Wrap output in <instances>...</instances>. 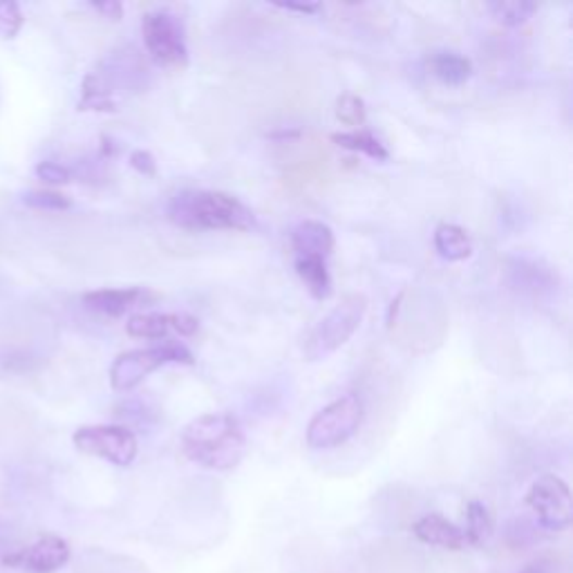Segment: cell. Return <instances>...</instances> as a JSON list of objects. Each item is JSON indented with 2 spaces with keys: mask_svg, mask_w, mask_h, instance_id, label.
<instances>
[{
  "mask_svg": "<svg viewBox=\"0 0 573 573\" xmlns=\"http://www.w3.org/2000/svg\"><path fill=\"white\" fill-rule=\"evenodd\" d=\"M36 177L46 182V184H52V186H61V184H67L72 179V171L65 169L63 164H57V162H41L36 169H34Z\"/></svg>",
  "mask_w": 573,
  "mask_h": 573,
  "instance_id": "obj_25",
  "label": "cell"
},
{
  "mask_svg": "<svg viewBox=\"0 0 573 573\" xmlns=\"http://www.w3.org/2000/svg\"><path fill=\"white\" fill-rule=\"evenodd\" d=\"M507 274L511 287L528 294H540L558 285V274L551 270V266L531 258H511Z\"/></svg>",
  "mask_w": 573,
  "mask_h": 573,
  "instance_id": "obj_14",
  "label": "cell"
},
{
  "mask_svg": "<svg viewBox=\"0 0 573 573\" xmlns=\"http://www.w3.org/2000/svg\"><path fill=\"white\" fill-rule=\"evenodd\" d=\"M332 141L340 148L352 150V152H363L370 160L376 162H388L390 160V152L388 148L381 144L374 133L370 130H350V133H334Z\"/></svg>",
  "mask_w": 573,
  "mask_h": 573,
  "instance_id": "obj_19",
  "label": "cell"
},
{
  "mask_svg": "<svg viewBox=\"0 0 573 573\" xmlns=\"http://www.w3.org/2000/svg\"><path fill=\"white\" fill-rule=\"evenodd\" d=\"M144 79L146 65L137 50L124 48L120 52H112L84 79L79 110L117 112L114 95L144 88Z\"/></svg>",
  "mask_w": 573,
  "mask_h": 573,
  "instance_id": "obj_3",
  "label": "cell"
},
{
  "mask_svg": "<svg viewBox=\"0 0 573 573\" xmlns=\"http://www.w3.org/2000/svg\"><path fill=\"white\" fill-rule=\"evenodd\" d=\"M520 573H556V560L549 556L531 560Z\"/></svg>",
  "mask_w": 573,
  "mask_h": 573,
  "instance_id": "obj_28",
  "label": "cell"
},
{
  "mask_svg": "<svg viewBox=\"0 0 573 573\" xmlns=\"http://www.w3.org/2000/svg\"><path fill=\"white\" fill-rule=\"evenodd\" d=\"M276 8H281V10H285V12H298V14H304V16H310V14H319V12L323 10V5H319V3H312V5H296V3H281V5H276Z\"/></svg>",
  "mask_w": 573,
  "mask_h": 573,
  "instance_id": "obj_29",
  "label": "cell"
},
{
  "mask_svg": "<svg viewBox=\"0 0 573 573\" xmlns=\"http://www.w3.org/2000/svg\"><path fill=\"white\" fill-rule=\"evenodd\" d=\"M169 363H184V365H194L196 359L188 352L186 346L177 340H169L164 346L155 348H141V350H130L120 354L110 365V386L117 393H130L139 384L164 365Z\"/></svg>",
  "mask_w": 573,
  "mask_h": 573,
  "instance_id": "obj_5",
  "label": "cell"
},
{
  "mask_svg": "<svg viewBox=\"0 0 573 573\" xmlns=\"http://www.w3.org/2000/svg\"><path fill=\"white\" fill-rule=\"evenodd\" d=\"M368 312V298L363 294H348L310 329L302 342V354L310 363L323 361L340 350L361 327Z\"/></svg>",
  "mask_w": 573,
  "mask_h": 573,
  "instance_id": "obj_4",
  "label": "cell"
},
{
  "mask_svg": "<svg viewBox=\"0 0 573 573\" xmlns=\"http://www.w3.org/2000/svg\"><path fill=\"white\" fill-rule=\"evenodd\" d=\"M296 258H327L334 249V232L321 220H302L291 232Z\"/></svg>",
  "mask_w": 573,
  "mask_h": 573,
  "instance_id": "obj_15",
  "label": "cell"
},
{
  "mask_svg": "<svg viewBox=\"0 0 573 573\" xmlns=\"http://www.w3.org/2000/svg\"><path fill=\"white\" fill-rule=\"evenodd\" d=\"M200 329V321L190 314L175 312V314H135L126 323V332L133 338L160 340L166 338L171 332L179 336H196Z\"/></svg>",
  "mask_w": 573,
  "mask_h": 573,
  "instance_id": "obj_11",
  "label": "cell"
},
{
  "mask_svg": "<svg viewBox=\"0 0 573 573\" xmlns=\"http://www.w3.org/2000/svg\"><path fill=\"white\" fill-rule=\"evenodd\" d=\"M435 249L437 253L448 260V262H460V260H466L471 258L473 253V242L469 238V234L464 232L462 226L457 224H439L435 228Z\"/></svg>",
  "mask_w": 573,
  "mask_h": 573,
  "instance_id": "obj_17",
  "label": "cell"
},
{
  "mask_svg": "<svg viewBox=\"0 0 573 573\" xmlns=\"http://www.w3.org/2000/svg\"><path fill=\"white\" fill-rule=\"evenodd\" d=\"M90 8L110 21H122L124 16V5L117 3V0H108V3H92Z\"/></svg>",
  "mask_w": 573,
  "mask_h": 573,
  "instance_id": "obj_27",
  "label": "cell"
},
{
  "mask_svg": "<svg viewBox=\"0 0 573 573\" xmlns=\"http://www.w3.org/2000/svg\"><path fill=\"white\" fill-rule=\"evenodd\" d=\"M365 416V406L359 395H342L323 410H319L308 426V446L314 450H329L350 441Z\"/></svg>",
  "mask_w": 573,
  "mask_h": 573,
  "instance_id": "obj_6",
  "label": "cell"
},
{
  "mask_svg": "<svg viewBox=\"0 0 573 573\" xmlns=\"http://www.w3.org/2000/svg\"><path fill=\"white\" fill-rule=\"evenodd\" d=\"M428 70L446 86H462L471 79L473 63L457 52H435L428 59Z\"/></svg>",
  "mask_w": 573,
  "mask_h": 573,
  "instance_id": "obj_16",
  "label": "cell"
},
{
  "mask_svg": "<svg viewBox=\"0 0 573 573\" xmlns=\"http://www.w3.org/2000/svg\"><path fill=\"white\" fill-rule=\"evenodd\" d=\"M182 452L202 469L232 471L242 462L247 437L234 414L207 412L184 428Z\"/></svg>",
  "mask_w": 573,
  "mask_h": 573,
  "instance_id": "obj_1",
  "label": "cell"
},
{
  "mask_svg": "<svg viewBox=\"0 0 573 573\" xmlns=\"http://www.w3.org/2000/svg\"><path fill=\"white\" fill-rule=\"evenodd\" d=\"M488 12L498 23L507 27H518L538 12V5L528 3V0H495V3L488 5Z\"/></svg>",
  "mask_w": 573,
  "mask_h": 573,
  "instance_id": "obj_21",
  "label": "cell"
},
{
  "mask_svg": "<svg viewBox=\"0 0 573 573\" xmlns=\"http://www.w3.org/2000/svg\"><path fill=\"white\" fill-rule=\"evenodd\" d=\"M524 502L547 531H566L573 522L571 490L569 484L558 475L547 473L533 482Z\"/></svg>",
  "mask_w": 573,
  "mask_h": 573,
  "instance_id": "obj_9",
  "label": "cell"
},
{
  "mask_svg": "<svg viewBox=\"0 0 573 573\" xmlns=\"http://www.w3.org/2000/svg\"><path fill=\"white\" fill-rule=\"evenodd\" d=\"M298 135H300L298 130H291V133H289V130H283V133H274V135H270V137H272V139H296Z\"/></svg>",
  "mask_w": 573,
  "mask_h": 573,
  "instance_id": "obj_30",
  "label": "cell"
},
{
  "mask_svg": "<svg viewBox=\"0 0 573 573\" xmlns=\"http://www.w3.org/2000/svg\"><path fill=\"white\" fill-rule=\"evenodd\" d=\"M169 220L186 232H249L253 211L222 190H182L169 202Z\"/></svg>",
  "mask_w": 573,
  "mask_h": 573,
  "instance_id": "obj_2",
  "label": "cell"
},
{
  "mask_svg": "<svg viewBox=\"0 0 573 573\" xmlns=\"http://www.w3.org/2000/svg\"><path fill=\"white\" fill-rule=\"evenodd\" d=\"M296 274L316 300L332 294V278L323 258H296Z\"/></svg>",
  "mask_w": 573,
  "mask_h": 573,
  "instance_id": "obj_18",
  "label": "cell"
},
{
  "mask_svg": "<svg viewBox=\"0 0 573 573\" xmlns=\"http://www.w3.org/2000/svg\"><path fill=\"white\" fill-rule=\"evenodd\" d=\"M70 545L63 538L48 533V536H41L34 545L5 556L3 562L29 573H54L70 562Z\"/></svg>",
  "mask_w": 573,
  "mask_h": 573,
  "instance_id": "obj_10",
  "label": "cell"
},
{
  "mask_svg": "<svg viewBox=\"0 0 573 573\" xmlns=\"http://www.w3.org/2000/svg\"><path fill=\"white\" fill-rule=\"evenodd\" d=\"M141 36L150 59L162 67L184 70L188 65V48L179 18L166 10L148 12L141 18Z\"/></svg>",
  "mask_w": 573,
  "mask_h": 573,
  "instance_id": "obj_7",
  "label": "cell"
},
{
  "mask_svg": "<svg viewBox=\"0 0 573 573\" xmlns=\"http://www.w3.org/2000/svg\"><path fill=\"white\" fill-rule=\"evenodd\" d=\"M130 166L139 175H144V177H155L158 175V162H155V158H152L148 150H141V148L130 152Z\"/></svg>",
  "mask_w": 573,
  "mask_h": 573,
  "instance_id": "obj_26",
  "label": "cell"
},
{
  "mask_svg": "<svg viewBox=\"0 0 573 573\" xmlns=\"http://www.w3.org/2000/svg\"><path fill=\"white\" fill-rule=\"evenodd\" d=\"M336 120L342 126H350V128H359L365 124L368 120V110H365V101L357 95H342L336 101Z\"/></svg>",
  "mask_w": 573,
  "mask_h": 573,
  "instance_id": "obj_22",
  "label": "cell"
},
{
  "mask_svg": "<svg viewBox=\"0 0 573 573\" xmlns=\"http://www.w3.org/2000/svg\"><path fill=\"white\" fill-rule=\"evenodd\" d=\"M155 300V294H150L141 287H128V289H97L84 294V304L88 310L103 314V316H124L126 312L139 308V304H148Z\"/></svg>",
  "mask_w": 573,
  "mask_h": 573,
  "instance_id": "obj_12",
  "label": "cell"
},
{
  "mask_svg": "<svg viewBox=\"0 0 573 573\" xmlns=\"http://www.w3.org/2000/svg\"><path fill=\"white\" fill-rule=\"evenodd\" d=\"M412 536L419 543L437 547V549H446V551H462L469 547L464 528L446 520L439 513H428L424 518H419L412 524Z\"/></svg>",
  "mask_w": 573,
  "mask_h": 573,
  "instance_id": "obj_13",
  "label": "cell"
},
{
  "mask_svg": "<svg viewBox=\"0 0 573 573\" xmlns=\"http://www.w3.org/2000/svg\"><path fill=\"white\" fill-rule=\"evenodd\" d=\"M72 441L84 454L99 457L120 469L130 466L139 452L137 437L126 426H82L72 435Z\"/></svg>",
  "mask_w": 573,
  "mask_h": 573,
  "instance_id": "obj_8",
  "label": "cell"
},
{
  "mask_svg": "<svg viewBox=\"0 0 573 573\" xmlns=\"http://www.w3.org/2000/svg\"><path fill=\"white\" fill-rule=\"evenodd\" d=\"M25 25V16L18 3L14 0H0V38L12 41Z\"/></svg>",
  "mask_w": 573,
  "mask_h": 573,
  "instance_id": "obj_23",
  "label": "cell"
},
{
  "mask_svg": "<svg viewBox=\"0 0 573 573\" xmlns=\"http://www.w3.org/2000/svg\"><path fill=\"white\" fill-rule=\"evenodd\" d=\"M23 202L36 211H67L72 207L70 198L57 190H29L23 196Z\"/></svg>",
  "mask_w": 573,
  "mask_h": 573,
  "instance_id": "obj_24",
  "label": "cell"
},
{
  "mask_svg": "<svg viewBox=\"0 0 573 573\" xmlns=\"http://www.w3.org/2000/svg\"><path fill=\"white\" fill-rule=\"evenodd\" d=\"M464 536L469 547H482L490 540L493 536V515L488 507L479 500H471L466 505V526Z\"/></svg>",
  "mask_w": 573,
  "mask_h": 573,
  "instance_id": "obj_20",
  "label": "cell"
}]
</instances>
